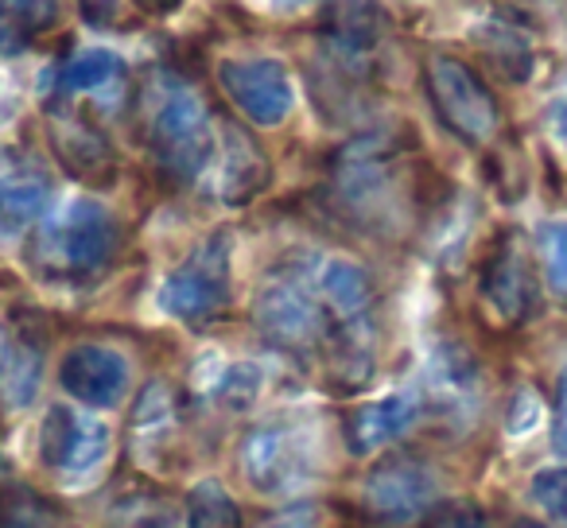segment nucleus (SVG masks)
<instances>
[{
    "instance_id": "obj_1",
    "label": "nucleus",
    "mask_w": 567,
    "mask_h": 528,
    "mask_svg": "<svg viewBox=\"0 0 567 528\" xmlns=\"http://www.w3.org/2000/svg\"><path fill=\"white\" fill-rule=\"evenodd\" d=\"M117 249L121 226L110 206H102L97 198H71L32 237L28 260L43 280L86 284V280L102 277L110 269Z\"/></svg>"
},
{
    "instance_id": "obj_2",
    "label": "nucleus",
    "mask_w": 567,
    "mask_h": 528,
    "mask_svg": "<svg viewBox=\"0 0 567 528\" xmlns=\"http://www.w3.org/2000/svg\"><path fill=\"white\" fill-rule=\"evenodd\" d=\"M252 323L272 346L300 358H327L339 339L331 311L319 300L311 257L284 260L252 300Z\"/></svg>"
},
{
    "instance_id": "obj_3",
    "label": "nucleus",
    "mask_w": 567,
    "mask_h": 528,
    "mask_svg": "<svg viewBox=\"0 0 567 528\" xmlns=\"http://www.w3.org/2000/svg\"><path fill=\"white\" fill-rule=\"evenodd\" d=\"M396 175H401V144L385 133L358 136L334 156V210L365 229L393 226L401 218V179Z\"/></svg>"
},
{
    "instance_id": "obj_4",
    "label": "nucleus",
    "mask_w": 567,
    "mask_h": 528,
    "mask_svg": "<svg viewBox=\"0 0 567 528\" xmlns=\"http://www.w3.org/2000/svg\"><path fill=\"white\" fill-rule=\"evenodd\" d=\"M323 451L300 420H268L241 439V478L260 497H292L308 489L323 470Z\"/></svg>"
},
{
    "instance_id": "obj_5",
    "label": "nucleus",
    "mask_w": 567,
    "mask_h": 528,
    "mask_svg": "<svg viewBox=\"0 0 567 528\" xmlns=\"http://www.w3.org/2000/svg\"><path fill=\"white\" fill-rule=\"evenodd\" d=\"M148 152L172 183H190L210 167L218 128L206 102L187 86H167L148 117Z\"/></svg>"
},
{
    "instance_id": "obj_6",
    "label": "nucleus",
    "mask_w": 567,
    "mask_h": 528,
    "mask_svg": "<svg viewBox=\"0 0 567 528\" xmlns=\"http://www.w3.org/2000/svg\"><path fill=\"white\" fill-rule=\"evenodd\" d=\"M234 277H229V234H210L179 269L159 284V308L179 323L203 327L229 311Z\"/></svg>"
},
{
    "instance_id": "obj_7",
    "label": "nucleus",
    "mask_w": 567,
    "mask_h": 528,
    "mask_svg": "<svg viewBox=\"0 0 567 528\" xmlns=\"http://www.w3.org/2000/svg\"><path fill=\"white\" fill-rule=\"evenodd\" d=\"M424 86L432 97L440 121L466 144H489L502 125V113L489 94V86L455 55H427Z\"/></svg>"
},
{
    "instance_id": "obj_8",
    "label": "nucleus",
    "mask_w": 567,
    "mask_h": 528,
    "mask_svg": "<svg viewBox=\"0 0 567 528\" xmlns=\"http://www.w3.org/2000/svg\"><path fill=\"white\" fill-rule=\"evenodd\" d=\"M113 451V432L97 416L51 404L40 424V458L63 486H86L105 470Z\"/></svg>"
},
{
    "instance_id": "obj_9",
    "label": "nucleus",
    "mask_w": 567,
    "mask_h": 528,
    "mask_svg": "<svg viewBox=\"0 0 567 528\" xmlns=\"http://www.w3.org/2000/svg\"><path fill=\"white\" fill-rule=\"evenodd\" d=\"M440 497V478L412 455L381 458L362 482V509L385 528H409L427 520Z\"/></svg>"
},
{
    "instance_id": "obj_10",
    "label": "nucleus",
    "mask_w": 567,
    "mask_h": 528,
    "mask_svg": "<svg viewBox=\"0 0 567 528\" xmlns=\"http://www.w3.org/2000/svg\"><path fill=\"white\" fill-rule=\"evenodd\" d=\"M218 82L226 97L252 121V125H284L296 105V86L288 66L276 59H226L218 66Z\"/></svg>"
},
{
    "instance_id": "obj_11",
    "label": "nucleus",
    "mask_w": 567,
    "mask_h": 528,
    "mask_svg": "<svg viewBox=\"0 0 567 528\" xmlns=\"http://www.w3.org/2000/svg\"><path fill=\"white\" fill-rule=\"evenodd\" d=\"M48 141L66 175H74L79 183L97 190L113 187V179H117V152H113L110 136L94 121L79 117V113H55L48 121Z\"/></svg>"
},
{
    "instance_id": "obj_12",
    "label": "nucleus",
    "mask_w": 567,
    "mask_h": 528,
    "mask_svg": "<svg viewBox=\"0 0 567 528\" xmlns=\"http://www.w3.org/2000/svg\"><path fill=\"white\" fill-rule=\"evenodd\" d=\"M59 385L86 408H113L128 393V362L102 342H79L59 362Z\"/></svg>"
},
{
    "instance_id": "obj_13",
    "label": "nucleus",
    "mask_w": 567,
    "mask_h": 528,
    "mask_svg": "<svg viewBox=\"0 0 567 528\" xmlns=\"http://www.w3.org/2000/svg\"><path fill=\"white\" fill-rule=\"evenodd\" d=\"M482 300L494 311L502 323H520V319L533 311V272H528V260L520 252L517 237H502L494 245V252L482 265Z\"/></svg>"
},
{
    "instance_id": "obj_14",
    "label": "nucleus",
    "mask_w": 567,
    "mask_h": 528,
    "mask_svg": "<svg viewBox=\"0 0 567 528\" xmlns=\"http://www.w3.org/2000/svg\"><path fill=\"white\" fill-rule=\"evenodd\" d=\"M210 167H214V190H218V198L229 206L252 203L268 183L265 152H260L237 125L218 128V152H214ZM210 167H206V172H210Z\"/></svg>"
},
{
    "instance_id": "obj_15",
    "label": "nucleus",
    "mask_w": 567,
    "mask_h": 528,
    "mask_svg": "<svg viewBox=\"0 0 567 528\" xmlns=\"http://www.w3.org/2000/svg\"><path fill=\"white\" fill-rule=\"evenodd\" d=\"M420 416L416 393H389L381 401L358 404L347 416V447L354 455H373V451L396 443Z\"/></svg>"
},
{
    "instance_id": "obj_16",
    "label": "nucleus",
    "mask_w": 567,
    "mask_h": 528,
    "mask_svg": "<svg viewBox=\"0 0 567 528\" xmlns=\"http://www.w3.org/2000/svg\"><path fill=\"white\" fill-rule=\"evenodd\" d=\"M51 206V175L24 156L0 159V229H24Z\"/></svg>"
},
{
    "instance_id": "obj_17",
    "label": "nucleus",
    "mask_w": 567,
    "mask_h": 528,
    "mask_svg": "<svg viewBox=\"0 0 567 528\" xmlns=\"http://www.w3.org/2000/svg\"><path fill=\"white\" fill-rule=\"evenodd\" d=\"M175 439V396L164 381H152L133 408V447L144 458H159Z\"/></svg>"
},
{
    "instance_id": "obj_18",
    "label": "nucleus",
    "mask_w": 567,
    "mask_h": 528,
    "mask_svg": "<svg viewBox=\"0 0 567 528\" xmlns=\"http://www.w3.org/2000/svg\"><path fill=\"white\" fill-rule=\"evenodd\" d=\"M59 24V0H0V55H20Z\"/></svg>"
},
{
    "instance_id": "obj_19",
    "label": "nucleus",
    "mask_w": 567,
    "mask_h": 528,
    "mask_svg": "<svg viewBox=\"0 0 567 528\" xmlns=\"http://www.w3.org/2000/svg\"><path fill=\"white\" fill-rule=\"evenodd\" d=\"M183 520H187V528H241V509L221 482L203 478L187 489Z\"/></svg>"
},
{
    "instance_id": "obj_20",
    "label": "nucleus",
    "mask_w": 567,
    "mask_h": 528,
    "mask_svg": "<svg viewBox=\"0 0 567 528\" xmlns=\"http://www.w3.org/2000/svg\"><path fill=\"white\" fill-rule=\"evenodd\" d=\"M121 55L105 48H90V51H79L71 55L63 66H59V90L63 94H82V90H97L105 82H113L121 74Z\"/></svg>"
},
{
    "instance_id": "obj_21",
    "label": "nucleus",
    "mask_w": 567,
    "mask_h": 528,
    "mask_svg": "<svg viewBox=\"0 0 567 528\" xmlns=\"http://www.w3.org/2000/svg\"><path fill=\"white\" fill-rule=\"evenodd\" d=\"M0 528H66V517L35 489H9L0 497Z\"/></svg>"
},
{
    "instance_id": "obj_22",
    "label": "nucleus",
    "mask_w": 567,
    "mask_h": 528,
    "mask_svg": "<svg viewBox=\"0 0 567 528\" xmlns=\"http://www.w3.org/2000/svg\"><path fill=\"white\" fill-rule=\"evenodd\" d=\"M474 43H478L482 55H486L489 63L505 74V79H513V82L528 79V63H533V55H528V43L520 40L517 32H509L505 24H486V28L474 32Z\"/></svg>"
},
{
    "instance_id": "obj_23",
    "label": "nucleus",
    "mask_w": 567,
    "mask_h": 528,
    "mask_svg": "<svg viewBox=\"0 0 567 528\" xmlns=\"http://www.w3.org/2000/svg\"><path fill=\"white\" fill-rule=\"evenodd\" d=\"M214 401L226 404L229 412H245L257 404V393H260V370L249 362H234V365H221L218 377L210 385Z\"/></svg>"
},
{
    "instance_id": "obj_24",
    "label": "nucleus",
    "mask_w": 567,
    "mask_h": 528,
    "mask_svg": "<svg viewBox=\"0 0 567 528\" xmlns=\"http://www.w3.org/2000/svg\"><path fill=\"white\" fill-rule=\"evenodd\" d=\"M544 257V272H548V284L559 296H567V218H551L536 234Z\"/></svg>"
},
{
    "instance_id": "obj_25",
    "label": "nucleus",
    "mask_w": 567,
    "mask_h": 528,
    "mask_svg": "<svg viewBox=\"0 0 567 528\" xmlns=\"http://www.w3.org/2000/svg\"><path fill=\"white\" fill-rule=\"evenodd\" d=\"M533 501L551 520H567V466H551L533 478Z\"/></svg>"
},
{
    "instance_id": "obj_26",
    "label": "nucleus",
    "mask_w": 567,
    "mask_h": 528,
    "mask_svg": "<svg viewBox=\"0 0 567 528\" xmlns=\"http://www.w3.org/2000/svg\"><path fill=\"white\" fill-rule=\"evenodd\" d=\"M113 528H172V513L152 497H136L113 513Z\"/></svg>"
},
{
    "instance_id": "obj_27",
    "label": "nucleus",
    "mask_w": 567,
    "mask_h": 528,
    "mask_svg": "<svg viewBox=\"0 0 567 528\" xmlns=\"http://www.w3.org/2000/svg\"><path fill=\"white\" fill-rule=\"evenodd\" d=\"M427 528H489V517L474 501H447L427 513Z\"/></svg>"
},
{
    "instance_id": "obj_28",
    "label": "nucleus",
    "mask_w": 567,
    "mask_h": 528,
    "mask_svg": "<svg viewBox=\"0 0 567 528\" xmlns=\"http://www.w3.org/2000/svg\"><path fill=\"white\" fill-rule=\"evenodd\" d=\"M551 447H556V455L567 458V370H564L559 389H556V424H551Z\"/></svg>"
},
{
    "instance_id": "obj_29",
    "label": "nucleus",
    "mask_w": 567,
    "mask_h": 528,
    "mask_svg": "<svg viewBox=\"0 0 567 528\" xmlns=\"http://www.w3.org/2000/svg\"><path fill=\"white\" fill-rule=\"evenodd\" d=\"M260 528H319V513L311 509V505H300V509H288V513L268 517Z\"/></svg>"
},
{
    "instance_id": "obj_30",
    "label": "nucleus",
    "mask_w": 567,
    "mask_h": 528,
    "mask_svg": "<svg viewBox=\"0 0 567 528\" xmlns=\"http://www.w3.org/2000/svg\"><path fill=\"white\" fill-rule=\"evenodd\" d=\"M17 350H20V339L9 323H0V381L9 377L12 362H17Z\"/></svg>"
},
{
    "instance_id": "obj_31",
    "label": "nucleus",
    "mask_w": 567,
    "mask_h": 528,
    "mask_svg": "<svg viewBox=\"0 0 567 528\" xmlns=\"http://www.w3.org/2000/svg\"><path fill=\"white\" fill-rule=\"evenodd\" d=\"M113 9H117V0H82V12H86L94 24H110Z\"/></svg>"
},
{
    "instance_id": "obj_32",
    "label": "nucleus",
    "mask_w": 567,
    "mask_h": 528,
    "mask_svg": "<svg viewBox=\"0 0 567 528\" xmlns=\"http://www.w3.org/2000/svg\"><path fill=\"white\" fill-rule=\"evenodd\" d=\"M551 128H556V136L564 141V148H567V97H559L556 110H551Z\"/></svg>"
},
{
    "instance_id": "obj_33",
    "label": "nucleus",
    "mask_w": 567,
    "mask_h": 528,
    "mask_svg": "<svg viewBox=\"0 0 567 528\" xmlns=\"http://www.w3.org/2000/svg\"><path fill=\"white\" fill-rule=\"evenodd\" d=\"M136 9H144V12H156V17H164V12H175L183 4V0H133Z\"/></svg>"
},
{
    "instance_id": "obj_34",
    "label": "nucleus",
    "mask_w": 567,
    "mask_h": 528,
    "mask_svg": "<svg viewBox=\"0 0 567 528\" xmlns=\"http://www.w3.org/2000/svg\"><path fill=\"white\" fill-rule=\"evenodd\" d=\"M4 470H9V463H4V451H0V478H4Z\"/></svg>"
}]
</instances>
